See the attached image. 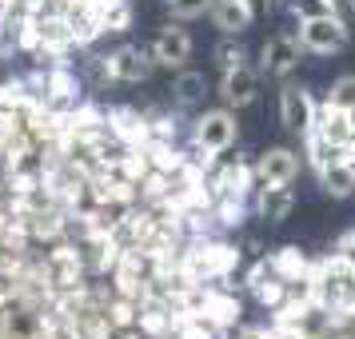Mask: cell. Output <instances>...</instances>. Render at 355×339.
<instances>
[{
    "label": "cell",
    "mask_w": 355,
    "mask_h": 339,
    "mask_svg": "<svg viewBox=\"0 0 355 339\" xmlns=\"http://www.w3.org/2000/svg\"><path fill=\"white\" fill-rule=\"evenodd\" d=\"M311 132L315 136H323L327 144H347V136L355 132V112H343V108H336V104H327L323 100L320 108H315V124H311Z\"/></svg>",
    "instance_id": "13"
},
{
    "label": "cell",
    "mask_w": 355,
    "mask_h": 339,
    "mask_svg": "<svg viewBox=\"0 0 355 339\" xmlns=\"http://www.w3.org/2000/svg\"><path fill=\"white\" fill-rule=\"evenodd\" d=\"M248 288H252V295L259 299V307H279L284 304V295H288V279H279L275 268L268 263V256H263V259L252 263V272H248Z\"/></svg>",
    "instance_id": "11"
},
{
    "label": "cell",
    "mask_w": 355,
    "mask_h": 339,
    "mask_svg": "<svg viewBox=\"0 0 355 339\" xmlns=\"http://www.w3.org/2000/svg\"><path fill=\"white\" fill-rule=\"evenodd\" d=\"M315 176H320L323 192L336 195V200H347V195H355V164H352V160H331V164H323Z\"/></svg>",
    "instance_id": "17"
},
{
    "label": "cell",
    "mask_w": 355,
    "mask_h": 339,
    "mask_svg": "<svg viewBox=\"0 0 355 339\" xmlns=\"http://www.w3.org/2000/svg\"><path fill=\"white\" fill-rule=\"evenodd\" d=\"M200 315L211 320V323H220V327H236V323H240V299L224 288L204 284V311H200Z\"/></svg>",
    "instance_id": "16"
},
{
    "label": "cell",
    "mask_w": 355,
    "mask_h": 339,
    "mask_svg": "<svg viewBox=\"0 0 355 339\" xmlns=\"http://www.w3.org/2000/svg\"><path fill=\"white\" fill-rule=\"evenodd\" d=\"M268 263H272L275 275L288 279V284H300V279H307V272H311V259H307L300 247H279V252L268 256Z\"/></svg>",
    "instance_id": "18"
},
{
    "label": "cell",
    "mask_w": 355,
    "mask_h": 339,
    "mask_svg": "<svg viewBox=\"0 0 355 339\" xmlns=\"http://www.w3.org/2000/svg\"><path fill=\"white\" fill-rule=\"evenodd\" d=\"M259 92V72L252 64H240V68H227L220 76V96H224L227 108H248Z\"/></svg>",
    "instance_id": "9"
},
{
    "label": "cell",
    "mask_w": 355,
    "mask_h": 339,
    "mask_svg": "<svg viewBox=\"0 0 355 339\" xmlns=\"http://www.w3.org/2000/svg\"><path fill=\"white\" fill-rule=\"evenodd\" d=\"M236 136H240V124H236V112L232 108H211L196 120L192 128V148L196 152H211V156H220L227 148L236 144Z\"/></svg>",
    "instance_id": "3"
},
{
    "label": "cell",
    "mask_w": 355,
    "mask_h": 339,
    "mask_svg": "<svg viewBox=\"0 0 355 339\" xmlns=\"http://www.w3.org/2000/svg\"><path fill=\"white\" fill-rule=\"evenodd\" d=\"M92 12H96L100 33H128V28H132L128 0H96V4H92Z\"/></svg>",
    "instance_id": "19"
},
{
    "label": "cell",
    "mask_w": 355,
    "mask_h": 339,
    "mask_svg": "<svg viewBox=\"0 0 355 339\" xmlns=\"http://www.w3.org/2000/svg\"><path fill=\"white\" fill-rule=\"evenodd\" d=\"M180 268L192 284H220L240 268V247L208 240V236H188L180 247Z\"/></svg>",
    "instance_id": "1"
},
{
    "label": "cell",
    "mask_w": 355,
    "mask_h": 339,
    "mask_svg": "<svg viewBox=\"0 0 355 339\" xmlns=\"http://www.w3.org/2000/svg\"><path fill=\"white\" fill-rule=\"evenodd\" d=\"M243 4H248V8H252V17H263V12H268V8H272V0H243Z\"/></svg>",
    "instance_id": "29"
},
{
    "label": "cell",
    "mask_w": 355,
    "mask_h": 339,
    "mask_svg": "<svg viewBox=\"0 0 355 339\" xmlns=\"http://www.w3.org/2000/svg\"><path fill=\"white\" fill-rule=\"evenodd\" d=\"M327 4H331V12H336V17L352 20V12H355V0H327Z\"/></svg>",
    "instance_id": "28"
},
{
    "label": "cell",
    "mask_w": 355,
    "mask_h": 339,
    "mask_svg": "<svg viewBox=\"0 0 355 339\" xmlns=\"http://www.w3.org/2000/svg\"><path fill=\"white\" fill-rule=\"evenodd\" d=\"M300 44L304 52H315V56H336L352 44V33H347V20L336 17V12H323V17H307L300 20Z\"/></svg>",
    "instance_id": "2"
},
{
    "label": "cell",
    "mask_w": 355,
    "mask_h": 339,
    "mask_svg": "<svg viewBox=\"0 0 355 339\" xmlns=\"http://www.w3.org/2000/svg\"><path fill=\"white\" fill-rule=\"evenodd\" d=\"M216 224H224V227H240L243 224V195H216Z\"/></svg>",
    "instance_id": "21"
},
{
    "label": "cell",
    "mask_w": 355,
    "mask_h": 339,
    "mask_svg": "<svg viewBox=\"0 0 355 339\" xmlns=\"http://www.w3.org/2000/svg\"><path fill=\"white\" fill-rule=\"evenodd\" d=\"M343 160H352V164H355V132L347 136V144H343Z\"/></svg>",
    "instance_id": "30"
},
{
    "label": "cell",
    "mask_w": 355,
    "mask_h": 339,
    "mask_svg": "<svg viewBox=\"0 0 355 339\" xmlns=\"http://www.w3.org/2000/svg\"><path fill=\"white\" fill-rule=\"evenodd\" d=\"M295 208L291 184H256V216L268 224H284L288 211Z\"/></svg>",
    "instance_id": "12"
},
{
    "label": "cell",
    "mask_w": 355,
    "mask_h": 339,
    "mask_svg": "<svg viewBox=\"0 0 355 339\" xmlns=\"http://www.w3.org/2000/svg\"><path fill=\"white\" fill-rule=\"evenodd\" d=\"M216 64H220V72L248 64V52H243V44H236V40H224V44L216 49Z\"/></svg>",
    "instance_id": "24"
},
{
    "label": "cell",
    "mask_w": 355,
    "mask_h": 339,
    "mask_svg": "<svg viewBox=\"0 0 355 339\" xmlns=\"http://www.w3.org/2000/svg\"><path fill=\"white\" fill-rule=\"evenodd\" d=\"M211 8V0H168V12L180 20H196Z\"/></svg>",
    "instance_id": "25"
},
{
    "label": "cell",
    "mask_w": 355,
    "mask_h": 339,
    "mask_svg": "<svg viewBox=\"0 0 355 339\" xmlns=\"http://www.w3.org/2000/svg\"><path fill=\"white\" fill-rule=\"evenodd\" d=\"M252 184H256V172L248 160H227L211 168V192L216 195H243L248 200Z\"/></svg>",
    "instance_id": "10"
},
{
    "label": "cell",
    "mask_w": 355,
    "mask_h": 339,
    "mask_svg": "<svg viewBox=\"0 0 355 339\" xmlns=\"http://www.w3.org/2000/svg\"><path fill=\"white\" fill-rule=\"evenodd\" d=\"M300 56H304V44H300V36L295 33H279L272 36L263 49H259V76H272V80H284L291 68L300 64Z\"/></svg>",
    "instance_id": "4"
},
{
    "label": "cell",
    "mask_w": 355,
    "mask_h": 339,
    "mask_svg": "<svg viewBox=\"0 0 355 339\" xmlns=\"http://www.w3.org/2000/svg\"><path fill=\"white\" fill-rule=\"evenodd\" d=\"M108 68H112V80H120V84H140V80H148V76H152L156 60H152V52H148V49L124 44V49L108 52Z\"/></svg>",
    "instance_id": "6"
},
{
    "label": "cell",
    "mask_w": 355,
    "mask_h": 339,
    "mask_svg": "<svg viewBox=\"0 0 355 339\" xmlns=\"http://www.w3.org/2000/svg\"><path fill=\"white\" fill-rule=\"evenodd\" d=\"M327 104H336L343 112H355V76H339L327 92Z\"/></svg>",
    "instance_id": "22"
},
{
    "label": "cell",
    "mask_w": 355,
    "mask_h": 339,
    "mask_svg": "<svg viewBox=\"0 0 355 339\" xmlns=\"http://www.w3.org/2000/svg\"><path fill=\"white\" fill-rule=\"evenodd\" d=\"M232 339H275V327H268V323H259V327H236Z\"/></svg>",
    "instance_id": "27"
},
{
    "label": "cell",
    "mask_w": 355,
    "mask_h": 339,
    "mask_svg": "<svg viewBox=\"0 0 355 339\" xmlns=\"http://www.w3.org/2000/svg\"><path fill=\"white\" fill-rule=\"evenodd\" d=\"M279 120H284V128L288 132H311L315 124V100L307 88L300 84H284V92H279Z\"/></svg>",
    "instance_id": "5"
},
{
    "label": "cell",
    "mask_w": 355,
    "mask_h": 339,
    "mask_svg": "<svg viewBox=\"0 0 355 339\" xmlns=\"http://www.w3.org/2000/svg\"><path fill=\"white\" fill-rule=\"evenodd\" d=\"M108 116V132H112L116 140L124 148H144L148 144V120L136 108H112Z\"/></svg>",
    "instance_id": "14"
},
{
    "label": "cell",
    "mask_w": 355,
    "mask_h": 339,
    "mask_svg": "<svg viewBox=\"0 0 355 339\" xmlns=\"http://www.w3.org/2000/svg\"><path fill=\"white\" fill-rule=\"evenodd\" d=\"M208 17H211V24H216L224 36L248 33V28H252V20H256V17H252V8H248L243 0H211Z\"/></svg>",
    "instance_id": "15"
},
{
    "label": "cell",
    "mask_w": 355,
    "mask_h": 339,
    "mask_svg": "<svg viewBox=\"0 0 355 339\" xmlns=\"http://www.w3.org/2000/svg\"><path fill=\"white\" fill-rule=\"evenodd\" d=\"M152 60L164 68H184L188 60H192V36H188V28H160V36L152 40Z\"/></svg>",
    "instance_id": "8"
},
{
    "label": "cell",
    "mask_w": 355,
    "mask_h": 339,
    "mask_svg": "<svg viewBox=\"0 0 355 339\" xmlns=\"http://www.w3.org/2000/svg\"><path fill=\"white\" fill-rule=\"evenodd\" d=\"M252 172H256V184H291V180L300 176V152L272 148V152H263L252 164Z\"/></svg>",
    "instance_id": "7"
},
{
    "label": "cell",
    "mask_w": 355,
    "mask_h": 339,
    "mask_svg": "<svg viewBox=\"0 0 355 339\" xmlns=\"http://www.w3.org/2000/svg\"><path fill=\"white\" fill-rule=\"evenodd\" d=\"M331 256H336L339 263H343V268H352V272H355V227H352V232H343V236L336 240Z\"/></svg>",
    "instance_id": "26"
},
{
    "label": "cell",
    "mask_w": 355,
    "mask_h": 339,
    "mask_svg": "<svg viewBox=\"0 0 355 339\" xmlns=\"http://www.w3.org/2000/svg\"><path fill=\"white\" fill-rule=\"evenodd\" d=\"M172 96H176V104H184V108L200 104V100L208 96V80H204V72H180L176 80H172Z\"/></svg>",
    "instance_id": "20"
},
{
    "label": "cell",
    "mask_w": 355,
    "mask_h": 339,
    "mask_svg": "<svg viewBox=\"0 0 355 339\" xmlns=\"http://www.w3.org/2000/svg\"><path fill=\"white\" fill-rule=\"evenodd\" d=\"M284 8H288L295 20H307V17H323V12H331V4L327 0H279Z\"/></svg>",
    "instance_id": "23"
}]
</instances>
